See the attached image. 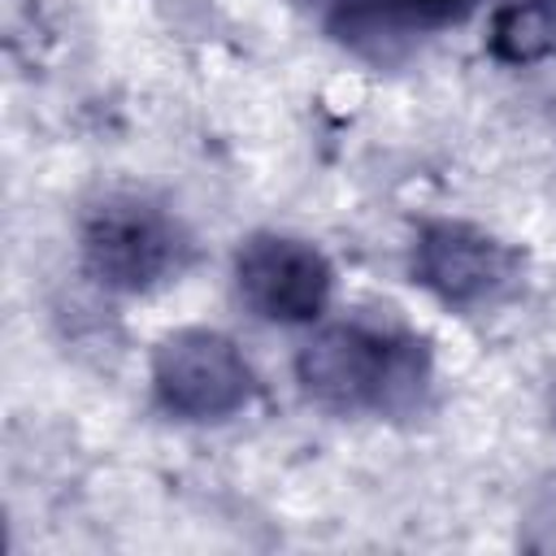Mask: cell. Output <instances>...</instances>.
Wrapping results in <instances>:
<instances>
[{
  "mask_svg": "<svg viewBox=\"0 0 556 556\" xmlns=\"http://www.w3.org/2000/svg\"><path fill=\"white\" fill-rule=\"evenodd\" d=\"M513 248L469 222H426L413 243V278L452 308H473L508 287Z\"/></svg>",
  "mask_w": 556,
  "mask_h": 556,
  "instance_id": "cell-5",
  "label": "cell"
},
{
  "mask_svg": "<svg viewBox=\"0 0 556 556\" xmlns=\"http://www.w3.org/2000/svg\"><path fill=\"white\" fill-rule=\"evenodd\" d=\"M235 287L265 321H313L334 287L330 261L291 235H252L235 256Z\"/></svg>",
  "mask_w": 556,
  "mask_h": 556,
  "instance_id": "cell-4",
  "label": "cell"
},
{
  "mask_svg": "<svg viewBox=\"0 0 556 556\" xmlns=\"http://www.w3.org/2000/svg\"><path fill=\"white\" fill-rule=\"evenodd\" d=\"M300 4H321V9H326V4H330V0H300Z\"/></svg>",
  "mask_w": 556,
  "mask_h": 556,
  "instance_id": "cell-9",
  "label": "cell"
},
{
  "mask_svg": "<svg viewBox=\"0 0 556 556\" xmlns=\"http://www.w3.org/2000/svg\"><path fill=\"white\" fill-rule=\"evenodd\" d=\"M413 30H426V26H443V22H456L473 9V0H387Z\"/></svg>",
  "mask_w": 556,
  "mask_h": 556,
  "instance_id": "cell-7",
  "label": "cell"
},
{
  "mask_svg": "<svg viewBox=\"0 0 556 556\" xmlns=\"http://www.w3.org/2000/svg\"><path fill=\"white\" fill-rule=\"evenodd\" d=\"M547 404H552V421H556V378H552V400Z\"/></svg>",
  "mask_w": 556,
  "mask_h": 556,
  "instance_id": "cell-8",
  "label": "cell"
},
{
  "mask_svg": "<svg viewBox=\"0 0 556 556\" xmlns=\"http://www.w3.org/2000/svg\"><path fill=\"white\" fill-rule=\"evenodd\" d=\"M152 387L182 421H226L252 400V369L217 330H178L152 356Z\"/></svg>",
  "mask_w": 556,
  "mask_h": 556,
  "instance_id": "cell-3",
  "label": "cell"
},
{
  "mask_svg": "<svg viewBox=\"0 0 556 556\" xmlns=\"http://www.w3.org/2000/svg\"><path fill=\"white\" fill-rule=\"evenodd\" d=\"M295 378L308 400L334 413L404 417L421 404V391L430 382V352L404 330L339 321L317 330L300 348Z\"/></svg>",
  "mask_w": 556,
  "mask_h": 556,
  "instance_id": "cell-1",
  "label": "cell"
},
{
  "mask_svg": "<svg viewBox=\"0 0 556 556\" xmlns=\"http://www.w3.org/2000/svg\"><path fill=\"white\" fill-rule=\"evenodd\" d=\"M556 48V9L547 0H513L491 22V52L508 65H530Z\"/></svg>",
  "mask_w": 556,
  "mask_h": 556,
  "instance_id": "cell-6",
  "label": "cell"
},
{
  "mask_svg": "<svg viewBox=\"0 0 556 556\" xmlns=\"http://www.w3.org/2000/svg\"><path fill=\"white\" fill-rule=\"evenodd\" d=\"M191 256L187 230L152 200L109 195L83 222V261L113 291H152Z\"/></svg>",
  "mask_w": 556,
  "mask_h": 556,
  "instance_id": "cell-2",
  "label": "cell"
}]
</instances>
